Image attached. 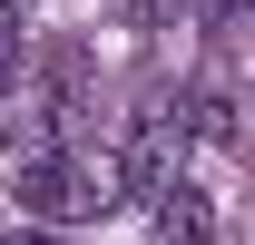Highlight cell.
Returning <instances> with one entry per match:
<instances>
[{"mask_svg": "<svg viewBox=\"0 0 255 245\" xmlns=\"http://www.w3.org/2000/svg\"><path fill=\"white\" fill-rule=\"evenodd\" d=\"M10 10H20V0H10Z\"/></svg>", "mask_w": 255, "mask_h": 245, "instance_id": "7", "label": "cell"}, {"mask_svg": "<svg viewBox=\"0 0 255 245\" xmlns=\"http://www.w3.org/2000/svg\"><path fill=\"white\" fill-rule=\"evenodd\" d=\"M0 245H69V236H49V226H10Z\"/></svg>", "mask_w": 255, "mask_h": 245, "instance_id": "6", "label": "cell"}, {"mask_svg": "<svg viewBox=\"0 0 255 245\" xmlns=\"http://www.w3.org/2000/svg\"><path fill=\"white\" fill-rule=\"evenodd\" d=\"M10 69H20V10L0 0V89H10Z\"/></svg>", "mask_w": 255, "mask_h": 245, "instance_id": "4", "label": "cell"}, {"mask_svg": "<svg viewBox=\"0 0 255 245\" xmlns=\"http://www.w3.org/2000/svg\"><path fill=\"white\" fill-rule=\"evenodd\" d=\"M157 236H167V245H206V236H216L206 186H187V177H167V186H157Z\"/></svg>", "mask_w": 255, "mask_h": 245, "instance_id": "2", "label": "cell"}, {"mask_svg": "<svg viewBox=\"0 0 255 245\" xmlns=\"http://www.w3.org/2000/svg\"><path fill=\"white\" fill-rule=\"evenodd\" d=\"M118 196H128V186H118V167H108V147H98V157H69V147L20 157V206L49 216V226H69V216H108Z\"/></svg>", "mask_w": 255, "mask_h": 245, "instance_id": "1", "label": "cell"}, {"mask_svg": "<svg viewBox=\"0 0 255 245\" xmlns=\"http://www.w3.org/2000/svg\"><path fill=\"white\" fill-rule=\"evenodd\" d=\"M236 20H246V0H206V30L216 39H236Z\"/></svg>", "mask_w": 255, "mask_h": 245, "instance_id": "5", "label": "cell"}, {"mask_svg": "<svg viewBox=\"0 0 255 245\" xmlns=\"http://www.w3.org/2000/svg\"><path fill=\"white\" fill-rule=\"evenodd\" d=\"M177 10H187V0H128V30H167Z\"/></svg>", "mask_w": 255, "mask_h": 245, "instance_id": "3", "label": "cell"}]
</instances>
